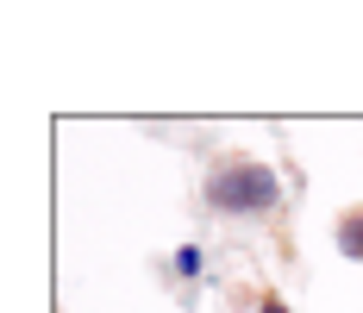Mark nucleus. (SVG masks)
I'll list each match as a JSON object with an SVG mask.
<instances>
[{
  "mask_svg": "<svg viewBox=\"0 0 363 313\" xmlns=\"http://www.w3.org/2000/svg\"><path fill=\"white\" fill-rule=\"evenodd\" d=\"M201 194H207V213H219V219H263L282 207V175L257 157H219Z\"/></svg>",
  "mask_w": 363,
  "mask_h": 313,
  "instance_id": "f257e3e1",
  "label": "nucleus"
},
{
  "mask_svg": "<svg viewBox=\"0 0 363 313\" xmlns=\"http://www.w3.org/2000/svg\"><path fill=\"white\" fill-rule=\"evenodd\" d=\"M338 251H345L351 263H363V207H351L338 219Z\"/></svg>",
  "mask_w": 363,
  "mask_h": 313,
  "instance_id": "f03ea898",
  "label": "nucleus"
},
{
  "mask_svg": "<svg viewBox=\"0 0 363 313\" xmlns=\"http://www.w3.org/2000/svg\"><path fill=\"white\" fill-rule=\"evenodd\" d=\"M257 313H289V301H282V295H263V301H257Z\"/></svg>",
  "mask_w": 363,
  "mask_h": 313,
  "instance_id": "7ed1b4c3",
  "label": "nucleus"
}]
</instances>
